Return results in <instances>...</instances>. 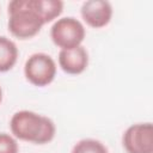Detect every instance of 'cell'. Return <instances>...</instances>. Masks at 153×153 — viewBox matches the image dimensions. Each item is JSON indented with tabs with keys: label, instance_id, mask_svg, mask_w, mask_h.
Wrapping results in <instances>:
<instances>
[{
	"label": "cell",
	"instance_id": "obj_12",
	"mask_svg": "<svg viewBox=\"0 0 153 153\" xmlns=\"http://www.w3.org/2000/svg\"><path fill=\"white\" fill-rule=\"evenodd\" d=\"M2 102V90H1V86H0V104Z\"/></svg>",
	"mask_w": 153,
	"mask_h": 153
},
{
	"label": "cell",
	"instance_id": "obj_11",
	"mask_svg": "<svg viewBox=\"0 0 153 153\" xmlns=\"http://www.w3.org/2000/svg\"><path fill=\"white\" fill-rule=\"evenodd\" d=\"M19 145L17 139L7 133H0V153H18Z\"/></svg>",
	"mask_w": 153,
	"mask_h": 153
},
{
	"label": "cell",
	"instance_id": "obj_2",
	"mask_svg": "<svg viewBox=\"0 0 153 153\" xmlns=\"http://www.w3.org/2000/svg\"><path fill=\"white\" fill-rule=\"evenodd\" d=\"M7 27L19 39H29L38 35L44 23L37 13L32 0H12L7 5Z\"/></svg>",
	"mask_w": 153,
	"mask_h": 153
},
{
	"label": "cell",
	"instance_id": "obj_4",
	"mask_svg": "<svg viewBox=\"0 0 153 153\" xmlns=\"http://www.w3.org/2000/svg\"><path fill=\"white\" fill-rule=\"evenodd\" d=\"M56 62L45 53H35L30 55L24 65L25 79L37 87H44L51 84L56 76Z\"/></svg>",
	"mask_w": 153,
	"mask_h": 153
},
{
	"label": "cell",
	"instance_id": "obj_7",
	"mask_svg": "<svg viewBox=\"0 0 153 153\" xmlns=\"http://www.w3.org/2000/svg\"><path fill=\"white\" fill-rule=\"evenodd\" d=\"M57 62L60 68L71 75H78L86 71L88 66V53L84 45L59 51Z\"/></svg>",
	"mask_w": 153,
	"mask_h": 153
},
{
	"label": "cell",
	"instance_id": "obj_8",
	"mask_svg": "<svg viewBox=\"0 0 153 153\" xmlns=\"http://www.w3.org/2000/svg\"><path fill=\"white\" fill-rule=\"evenodd\" d=\"M17 44L6 36H0V73L11 71L18 60Z\"/></svg>",
	"mask_w": 153,
	"mask_h": 153
},
{
	"label": "cell",
	"instance_id": "obj_5",
	"mask_svg": "<svg viewBox=\"0 0 153 153\" xmlns=\"http://www.w3.org/2000/svg\"><path fill=\"white\" fill-rule=\"evenodd\" d=\"M122 146L127 153H153V124L141 122L129 126L122 135Z\"/></svg>",
	"mask_w": 153,
	"mask_h": 153
},
{
	"label": "cell",
	"instance_id": "obj_3",
	"mask_svg": "<svg viewBox=\"0 0 153 153\" xmlns=\"http://www.w3.org/2000/svg\"><path fill=\"white\" fill-rule=\"evenodd\" d=\"M86 36L84 24L74 17H62L54 22L50 29L53 43L62 49H72L81 45Z\"/></svg>",
	"mask_w": 153,
	"mask_h": 153
},
{
	"label": "cell",
	"instance_id": "obj_1",
	"mask_svg": "<svg viewBox=\"0 0 153 153\" xmlns=\"http://www.w3.org/2000/svg\"><path fill=\"white\" fill-rule=\"evenodd\" d=\"M11 134L22 141L45 145L54 140L56 126L49 117L30 110H19L10 120Z\"/></svg>",
	"mask_w": 153,
	"mask_h": 153
},
{
	"label": "cell",
	"instance_id": "obj_10",
	"mask_svg": "<svg viewBox=\"0 0 153 153\" xmlns=\"http://www.w3.org/2000/svg\"><path fill=\"white\" fill-rule=\"evenodd\" d=\"M71 153H109L106 146L96 139H81L72 148Z\"/></svg>",
	"mask_w": 153,
	"mask_h": 153
},
{
	"label": "cell",
	"instance_id": "obj_9",
	"mask_svg": "<svg viewBox=\"0 0 153 153\" xmlns=\"http://www.w3.org/2000/svg\"><path fill=\"white\" fill-rule=\"evenodd\" d=\"M32 2L44 25L59 19L63 11V2L60 0H32Z\"/></svg>",
	"mask_w": 153,
	"mask_h": 153
},
{
	"label": "cell",
	"instance_id": "obj_6",
	"mask_svg": "<svg viewBox=\"0 0 153 153\" xmlns=\"http://www.w3.org/2000/svg\"><path fill=\"white\" fill-rule=\"evenodd\" d=\"M112 6L105 0H87L82 2L80 14L82 20L93 29H102L106 26L112 18Z\"/></svg>",
	"mask_w": 153,
	"mask_h": 153
}]
</instances>
